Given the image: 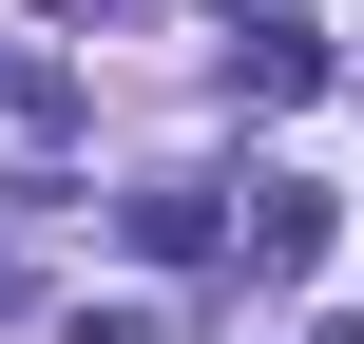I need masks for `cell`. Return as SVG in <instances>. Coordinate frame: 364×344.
I'll return each mask as SVG.
<instances>
[{
    "instance_id": "7a4b0ae2",
    "label": "cell",
    "mask_w": 364,
    "mask_h": 344,
    "mask_svg": "<svg viewBox=\"0 0 364 344\" xmlns=\"http://www.w3.org/2000/svg\"><path fill=\"white\" fill-rule=\"evenodd\" d=\"M288 268H326V192L250 172V287H288Z\"/></svg>"
},
{
    "instance_id": "6da1fadb",
    "label": "cell",
    "mask_w": 364,
    "mask_h": 344,
    "mask_svg": "<svg viewBox=\"0 0 364 344\" xmlns=\"http://www.w3.org/2000/svg\"><path fill=\"white\" fill-rule=\"evenodd\" d=\"M230 96H250V115L326 96V38H307V0H230Z\"/></svg>"
},
{
    "instance_id": "3957f363",
    "label": "cell",
    "mask_w": 364,
    "mask_h": 344,
    "mask_svg": "<svg viewBox=\"0 0 364 344\" xmlns=\"http://www.w3.org/2000/svg\"><path fill=\"white\" fill-rule=\"evenodd\" d=\"M134 249H154V268H192V249H211V192H192V172H154V192H134Z\"/></svg>"
},
{
    "instance_id": "8992f818",
    "label": "cell",
    "mask_w": 364,
    "mask_h": 344,
    "mask_svg": "<svg viewBox=\"0 0 364 344\" xmlns=\"http://www.w3.org/2000/svg\"><path fill=\"white\" fill-rule=\"evenodd\" d=\"M326 344H364V326H326Z\"/></svg>"
},
{
    "instance_id": "277c9868",
    "label": "cell",
    "mask_w": 364,
    "mask_h": 344,
    "mask_svg": "<svg viewBox=\"0 0 364 344\" xmlns=\"http://www.w3.org/2000/svg\"><path fill=\"white\" fill-rule=\"evenodd\" d=\"M0 115H38V134H58V57H0Z\"/></svg>"
},
{
    "instance_id": "5b68a950",
    "label": "cell",
    "mask_w": 364,
    "mask_h": 344,
    "mask_svg": "<svg viewBox=\"0 0 364 344\" xmlns=\"http://www.w3.org/2000/svg\"><path fill=\"white\" fill-rule=\"evenodd\" d=\"M58 344H173V326H154V306H77Z\"/></svg>"
}]
</instances>
